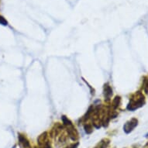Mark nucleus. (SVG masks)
Segmentation results:
<instances>
[{"label": "nucleus", "mask_w": 148, "mask_h": 148, "mask_svg": "<svg viewBox=\"0 0 148 148\" xmlns=\"http://www.w3.org/2000/svg\"><path fill=\"white\" fill-rule=\"evenodd\" d=\"M144 103H145L144 95L140 92H137L132 96L130 100V103L127 106V109L130 111H134L143 106Z\"/></svg>", "instance_id": "nucleus-1"}, {"label": "nucleus", "mask_w": 148, "mask_h": 148, "mask_svg": "<svg viewBox=\"0 0 148 148\" xmlns=\"http://www.w3.org/2000/svg\"><path fill=\"white\" fill-rule=\"evenodd\" d=\"M137 124H138V120L135 118H133L131 119L130 121L126 122V124L124 125L123 126V130L124 131L126 132V134H129V133H130V132L134 130L136 126H137Z\"/></svg>", "instance_id": "nucleus-2"}, {"label": "nucleus", "mask_w": 148, "mask_h": 148, "mask_svg": "<svg viewBox=\"0 0 148 148\" xmlns=\"http://www.w3.org/2000/svg\"><path fill=\"white\" fill-rule=\"evenodd\" d=\"M112 95V90L111 87L109 86V84L105 85L104 86V95H105V99L109 100L110 98Z\"/></svg>", "instance_id": "nucleus-3"}, {"label": "nucleus", "mask_w": 148, "mask_h": 148, "mask_svg": "<svg viewBox=\"0 0 148 148\" xmlns=\"http://www.w3.org/2000/svg\"><path fill=\"white\" fill-rule=\"evenodd\" d=\"M119 103H120V97L116 96V97L115 98V99L113 100V102H112V107L114 109H116L117 107L119 106Z\"/></svg>", "instance_id": "nucleus-4"}, {"label": "nucleus", "mask_w": 148, "mask_h": 148, "mask_svg": "<svg viewBox=\"0 0 148 148\" xmlns=\"http://www.w3.org/2000/svg\"><path fill=\"white\" fill-rule=\"evenodd\" d=\"M0 23H2L3 25H7V22L4 20V18L2 16H0Z\"/></svg>", "instance_id": "nucleus-5"}, {"label": "nucleus", "mask_w": 148, "mask_h": 148, "mask_svg": "<svg viewBox=\"0 0 148 148\" xmlns=\"http://www.w3.org/2000/svg\"><path fill=\"white\" fill-rule=\"evenodd\" d=\"M146 136H148V134H147V135H146Z\"/></svg>", "instance_id": "nucleus-6"}]
</instances>
